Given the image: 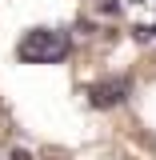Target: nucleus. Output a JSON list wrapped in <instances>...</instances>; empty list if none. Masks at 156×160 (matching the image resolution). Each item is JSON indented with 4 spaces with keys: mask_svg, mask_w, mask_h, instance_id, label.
<instances>
[{
    "mask_svg": "<svg viewBox=\"0 0 156 160\" xmlns=\"http://www.w3.org/2000/svg\"><path fill=\"white\" fill-rule=\"evenodd\" d=\"M16 52H20L24 64H60L72 52V40L60 28H32V32H24V40L16 44Z\"/></svg>",
    "mask_w": 156,
    "mask_h": 160,
    "instance_id": "1",
    "label": "nucleus"
},
{
    "mask_svg": "<svg viewBox=\"0 0 156 160\" xmlns=\"http://www.w3.org/2000/svg\"><path fill=\"white\" fill-rule=\"evenodd\" d=\"M132 96V76H108V80H96L88 88V104L92 108H116Z\"/></svg>",
    "mask_w": 156,
    "mask_h": 160,
    "instance_id": "2",
    "label": "nucleus"
},
{
    "mask_svg": "<svg viewBox=\"0 0 156 160\" xmlns=\"http://www.w3.org/2000/svg\"><path fill=\"white\" fill-rule=\"evenodd\" d=\"M136 36H140V40H152V36H156V24H144V28H136Z\"/></svg>",
    "mask_w": 156,
    "mask_h": 160,
    "instance_id": "3",
    "label": "nucleus"
},
{
    "mask_svg": "<svg viewBox=\"0 0 156 160\" xmlns=\"http://www.w3.org/2000/svg\"><path fill=\"white\" fill-rule=\"evenodd\" d=\"M12 160H32V156H28L24 148H16V152H12Z\"/></svg>",
    "mask_w": 156,
    "mask_h": 160,
    "instance_id": "4",
    "label": "nucleus"
}]
</instances>
